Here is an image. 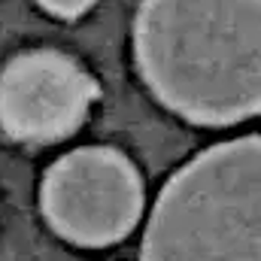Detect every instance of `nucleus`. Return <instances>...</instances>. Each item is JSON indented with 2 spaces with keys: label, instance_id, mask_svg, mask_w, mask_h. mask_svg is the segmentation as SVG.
<instances>
[{
  "label": "nucleus",
  "instance_id": "nucleus-2",
  "mask_svg": "<svg viewBox=\"0 0 261 261\" xmlns=\"http://www.w3.org/2000/svg\"><path fill=\"white\" fill-rule=\"evenodd\" d=\"M143 261H261V134L210 146L167 179Z\"/></svg>",
  "mask_w": 261,
  "mask_h": 261
},
{
  "label": "nucleus",
  "instance_id": "nucleus-5",
  "mask_svg": "<svg viewBox=\"0 0 261 261\" xmlns=\"http://www.w3.org/2000/svg\"><path fill=\"white\" fill-rule=\"evenodd\" d=\"M49 15H55V18H79V15H85L97 0H37Z\"/></svg>",
  "mask_w": 261,
  "mask_h": 261
},
{
  "label": "nucleus",
  "instance_id": "nucleus-3",
  "mask_svg": "<svg viewBox=\"0 0 261 261\" xmlns=\"http://www.w3.org/2000/svg\"><path fill=\"white\" fill-rule=\"evenodd\" d=\"M46 222L76 246H110L128 237L143 213V179L128 155L85 146L58 158L40 189Z\"/></svg>",
  "mask_w": 261,
  "mask_h": 261
},
{
  "label": "nucleus",
  "instance_id": "nucleus-1",
  "mask_svg": "<svg viewBox=\"0 0 261 261\" xmlns=\"http://www.w3.org/2000/svg\"><path fill=\"white\" fill-rule=\"evenodd\" d=\"M134 61L149 91L192 125L261 116V0H143Z\"/></svg>",
  "mask_w": 261,
  "mask_h": 261
},
{
  "label": "nucleus",
  "instance_id": "nucleus-4",
  "mask_svg": "<svg viewBox=\"0 0 261 261\" xmlns=\"http://www.w3.org/2000/svg\"><path fill=\"white\" fill-rule=\"evenodd\" d=\"M97 82L55 49L15 55L0 70V128L18 143H58L85 122Z\"/></svg>",
  "mask_w": 261,
  "mask_h": 261
}]
</instances>
